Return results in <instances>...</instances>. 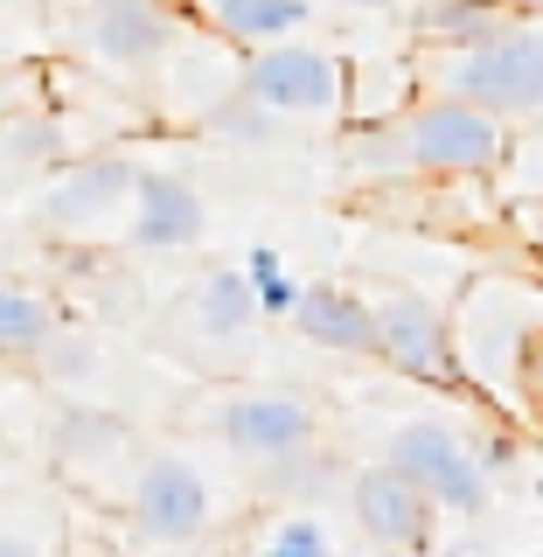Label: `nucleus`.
<instances>
[{
	"mask_svg": "<svg viewBox=\"0 0 543 557\" xmlns=\"http://www.w3.org/2000/svg\"><path fill=\"white\" fill-rule=\"evenodd\" d=\"M231 557H342V536L321 509H251L231 536Z\"/></svg>",
	"mask_w": 543,
	"mask_h": 557,
	"instance_id": "obj_17",
	"label": "nucleus"
},
{
	"mask_svg": "<svg viewBox=\"0 0 543 557\" xmlns=\"http://www.w3.org/2000/svg\"><path fill=\"white\" fill-rule=\"evenodd\" d=\"M397 126H405L411 174H425V182H495L516 147L495 112H481L467 98H432V91L411 98L397 112Z\"/></svg>",
	"mask_w": 543,
	"mask_h": 557,
	"instance_id": "obj_4",
	"label": "nucleus"
},
{
	"mask_svg": "<svg viewBox=\"0 0 543 557\" xmlns=\"http://www.w3.org/2000/svg\"><path fill=\"white\" fill-rule=\"evenodd\" d=\"M63 557H119V550H104V544H91V536H70V544H63Z\"/></svg>",
	"mask_w": 543,
	"mask_h": 557,
	"instance_id": "obj_27",
	"label": "nucleus"
},
{
	"mask_svg": "<svg viewBox=\"0 0 543 557\" xmlns=\"http://www.w3.org/2000/svg\"><path fill=\"white\" fill-rule=\"evenodd\" d=\"M174 35H182V14L161 0H84L77 22L84 57L112 77H153L174 57Z\"/></svg>",
	"mask_w": 543,
	"mask_h": 557,
	"instance_id": "obj_13",
	"label": "nucleus"
},
{
	"mask_svg": "<svg viewBox=\"0 0 543 557\" xmlns=\"http://www.w3.org/2000/svg\"><path fill=\"white\" fill-rule=\"evenodd\" d=\"M22 112H42V104H22V77L0 63V119H22Z\"/></svg>",
	"mask_w": 543,
	"mask_h": 557,
	"instance_id": "obj_25",
	"label": "nucleus"
},
{
	"mask_svg": "<svg viewBox=\"0 0 543 557\" xmlns=\"http://www.w3.org/2000/svg\"><path fill=\"white\" fill-rule=\"evenodd\" d=\"M237 265L251 272V286H258V307H266V321H293V313H300V293H307V278H293V265L279 258V244H251V251H244Z\"/></svg>",
	"mask_w": 543,
	"mask_h": 557,
	"instance_id": "obj_21",
	"label": "nucleus"
},
{
	"mask_svg": "<svg viewBox=\"0 0 543 557\" xmlns=\"http://www.w3.org/2000/svg\"><path fill=\"white\" fill-rule=\"evenodd\" d=\"M0 557H63V550H49L35 530H22V522H0Z\"/></svg>",
	"mask_w": 543,
	"mask_h": 557,
	"instance_id": "obj_23",
	"label": "nucleus"
},
{
	"mask_svg": "<svg viewBox=\"0 0 543 557\" xmlns=\"http://www.w3.org/2000/svg\"><path fill=\"white\" fill-rule=\"evenodd\" d=\"M509 8H516V14H536V22H543V0H509Z\"/></svg>",
	"mask_w": 543,
	"mask_h": 557,
	"instance_id": "obj_29",
	"label": "nucleus"
},
{
	"mask_svg": "<svg viewBox=\"0 0 543 557\" xmlns=\"http://www.w3.org/2000/svg\"><path fill=\"white\" fill-rule=\"evenodd\" d=\"M342 8H362V14H383V8H397V0H342Z\"/></svg>",
	"mask_w": 543,
	"mask_h": 557,
	"instance_id": "obj_28",
	"label": "nucleus"
},
{
	"mask_svg": "<svg viewBox=\"0 0 543 557\" xmlns=\"http://www.w3.org/2000/svg\"><path fill=\"white\" fill-rule=\"evenodd\" d=\"M188 22H196L209 42L258 57V49H272V42H293V35L313 22V0H188Z\"/></svg>",
	"mask_w": 543,
	"mask_h": 557,
	"instance_id": "obj_16",
	"label": "nucleus"
},
{
	"mask_svg": "<svg viewBox=\"0 0 543 557\" xmlns=\"http://www.w3.org/2000/svg\"><path fill=\"white\" fill-rule=\"evenodd\" d=\"M377 460H391L405 481H418L446 516H481L488 502H495V474H488V460H481V440L460 432V425H446V418H432V411L397 418V425L383 432Z\"/></svg>",
	"mask_w": 543,
	"mask_h": 557,
	"instance_id": "obj_5",
	"label": "nucleus"
},
{
	"mask_svg": "<svg viewBox=\"0 0 543 557\" xmlns=\"http://www.w3.org/2000/svg\"><path fill=\"white\" fill-rule=\"evenodd\" d=\"M196 119H202V133H209V139H223V147H266V139H279V126H286V119L266 112L258 98H244L237 84H231L223 98H209Z\"/></svg>",
	"mask_w": 543,
	"mask_h": 557,
	"instance_id": "obj_20",
	"label": "nucleus"
},
{
	"mask_svg": "<svg viewBox=\"0 0 543 557\" xmlns=\"http://www.w3.org/2000/svg\"><path fill=\"white\" fill-rule=\"evenodd\" d=\"M133 188H139V161H126V153H91V161H70L57 182L42 188L35 223H42V231H57V237H70V244L126 237Z\"/></svg>",
	"mask_w": 543,
	"mask_h": 557,
	"instance_id": "obj_11",
	"label": "nucleus"
},
{
	"mask_svg": "<svg viewBox=\"0 0 543 557\" xmlns=\"http://www.w3.org/2000/svg\"><path fill=\"white\" fill-rule=\"evenodd\" d=\"M209 440L231 453V460H244L251 474L328 446L321 440V405H313L307 391H286V383H272V391H223L217 405H209Z\"/></svg>",
	"mask_w": 543,
	"mask_h": 557,
	"instance_id": "obj_7",
	"label": "nucleus"
},
{
	"mask_svg": "<svg viewBox=\"0 0 543 557\" xmlns=\"http://www.w3.org/2000/svg\"><path fill=\"white\" fill-rule=\"evenodd\" d=\"M536 244H543V209H536Z\"/></svg>",
	"mask_w": 543,
	"mask_h": 557,
	"instance_id": "obj_30",
	"label": "nucleus"
},
{
	"mask_svg": "<svg viewBox=\"0 0 543 557\" xmlns=\"http://www.w3.org/2000/svg\"><path fill=\"white\" fill-rule=\"evenodd\" d=\"M509 22H522L509 0H411L418 49H474L488 35H502Z\"/></svg>",
	"mask_w": 543,
	"mask_h": 557,
	"instance_id": "obj_19",
	"label": "nucleus"
},
{
	"mask_svg": "<svg viewBox=\"0 0 543 557\" xmlns=\"http://www.w3.org/2000/svg\"><path fill=\"white\" fill-rule=\"evenodd\" d=\"M293 335L313 348H335V356H370L377 362V307L362 286L342 278H307L300 313H293Z\"/></svg>",
	"mask_w": 543,
	"mask_h": 557,
	"instance_id": "obj_15",
	"label": "nucleus"
},
{
	"mask_svg": "<svg viewBox=\"0 0 543 557\" xmlns=\"http://www.w3.org/2000/svg\"><path fill=\"white\" fill-rule=\"evenodd\" d=\"M522 405H530L536 425H543V342H536V356H530V376H522Z\"/></svg>",
	"mask_w": 543,
	"mask_h": 557,
	"instance_id": "obj_26",
	"label": "nucleus"
},
{
	"mask_svg": "<svg viewBox=\"0 0 543 557\" xmlns=\"http://www.w3.org/2000/svg\"><path fill=\"white\" fill-rule=\"evenodd\" d=\"M377 307V362L425 391H467L460 376V348H453V313L440 300H425L418 286H362Z\"/></svg>",
	"mask_w": 543,
	"mask_h": 557,
	"instance_id": "obj_10",
	"label": "nucleus"
},
{
	"mask_svg": "<svg viewBox=\"0 0 543 557\" xmlns=\"http://www.w3.org/2000/svg\"><path fill=\"white\" fill-rule=\"evenodd\" d=\"M49 460H57V474L77 487L84 502L119 509L133 474H139V460H147V440L104 405H63L49 418Z\"/></svg>",
	"mask_w": 543,
	"mask_h": 557,
	"instance_id": "obj_9",
	"label": "nucleus"
},
{
	"mask_svg": "<svg viewBox=\"0 0 543 557\" xmlns=\"http://www.w3.org/2000/svg\"><path fill=\"white\" fill-rule=\"evenodd\" d=\"M209 237V202L188 174L174 168H139L133 209H126V251H196Z\"/></svg>",
	"mask_w": 543,
	"mask_h": 557,
	"instance_id": "obj_14",
	"label": "nucleus"
},
{
	"mask_svg": "<svg viewBox=\"0 0 543 557\" xmlns=\"http://www.w3.org/2000/svg\"><path fill=\"white\" fill-rule=\"evenodd\" d=\"M348 516H356V530L370 536L377 550H391V557H432L440 550V502L425 495L418 481H405L391 460H370V467H356L348 474Z\"/></svg>",
	"mask_w": 543,
	"mask_h": 557,
	"instance_id": "obj_12",
	"label": "nucleus"
},
{
	"mask_svg": "<svg viewBox=\"0 0 543 557\" xmlns=\"http://www.w3.org/2000/svg\"><path fill=\"white\" fill-rule=\"evenodd\" d=\"M237 91L258 98L279 119H342L348 98H356V70L335 49L293 35V42H272L237 63Z\"/></svg>",
	"mask_w": 543,
	"mask_h": 557,
	"instance_id": "obj_8",
	"label": "nucleus"
},
{
	"mask_svg": "<svg viewBox=\"0 0 543 557\" xmlns=\"http://www.w3.org/2000/svg\"><path fill=\"white\" fill-rule=\"evenodd\" d=\"M536 502H543V481H536Z\"/></svg>",
	"mask_w": 543,
	"mask_h": 557,
	"instance_id": "obj_31",
	"label": "nucleus"
},
{
	"mask_svg": "<svg viewBox=\"0 0 543 557\" xmlns=\"http://www.w3.org/2000/svg\"><path fill=\"white\" fill-rule=\"evenodd\" d=\"M63 313L49 300L35 278H14L0 272V362H14V370H35L42 362V348L57 342Z\"/></svg>",
	"mask_w": 543,
	"mask_h": 557,
	"instance_id": "obj_18",
	"label": "nucleus"
},
{
	"mask_svg": "<svg viewBox=\"0 0 543 557\" xmlns=\"http://www.w3.org/2000/svg\"><path fill=\"white\" fill-rule=\"evenodd\" d=\"M98 362H104L98 356V335H91V327H77V321H63L57 342H49L42 362H35V376H49L57 391H84V383L98 376Z\"/></svg>",
	"mask_w": 543,
	"mask_h": 557,
	"instance_id": "obj_22",
	"label": "nucleus"
},
{
	"mask_svg": "<svg viewBox=\"0 0 543 557\" xmlns=\"http://www.w3.org/2000/svg\"><path fill=\"white\" fill-rule=\"evenodd\" d=\"M481 460H488V474H509V467L522 460V446L509 440V432H495V440H481Z\"/></svg>",
	"mask_w": 543,
	"mask_h": 557,
	"instance_id": "obj_24",
	"label": "nucleus"
},
{
	"mask_svg": "<svg viewBox=\"0 0 543 557\" xmlns=\"http://www.w3.org/2000/svg\"><path fill=\"white\" fill-rule=\"evenodd\" d=\"M174 348L196 362L202 376L237 370L258 348V327H266V307H258V286L244 265H209L196 286L174 300Z\"/></svg>",
	"mask_w": 543,
	"mask_h": 557,
	"instance_id": "obj_6",
	"label": "nucleus"
},
{
	"mask_svg": "<svg viewBox=\"0 0 543 557\" xmlns=\"http://www.w3.org/2000/svg\"><path fill=\"white\" fill-rule=\"evenodd\" d=\"M126 530L139 544H161V550H196L217 536L223 522V487L209 481V467L196 453H174V446H147L139 474L119 502Z\"/></svg>",
	"mask_w": 543,
	"mask_h": 557,
	"instance_id": "obj_3",
	"label": "nucleus"
},
{
	"mask_svg": "<svg viewBox=\"0 0 543 557\" xmlns=\"http://www.w3.org/2000/svg\"><path fill=\"white\" fill-rule=\"evenodd\" d=\"M418 84L432 98H467L502 126H543V22L522 14L474 49H425Z\"/></svg>",
	"mask_w": 543,
	"mask_h": 557,
	"instance_id": "obj_1",
	"label": "nucleus"
},
{
	"mask_svg": "<svg viewBox=\"0 0 543 557\" xmlns=\"http://www.w3.org/2000/svg\"><path fill=\"white\" fill-rule=\"evenodd\" d=\"M543 342V293L516 286V278H474L453 307V348H460L467 391L495 397V405H522V376Z\"/></svg>",
	"mask_w": 543,
	"mask_h": 557,
	"instance_id": "obj_2",
	"label": "nucleus"
}]
</instances>
